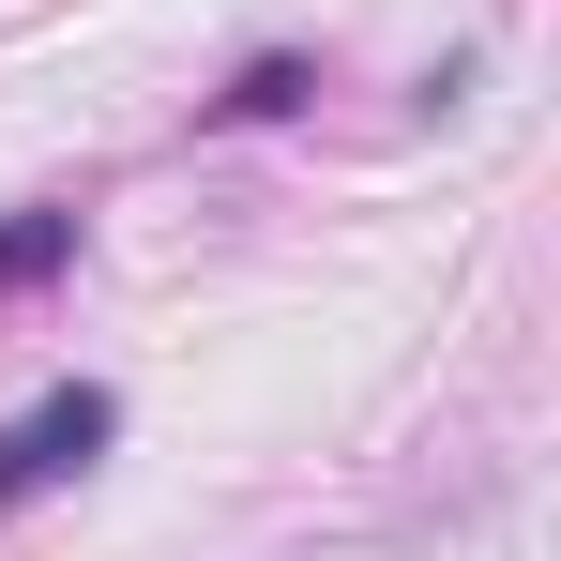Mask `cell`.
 <instances>
[{
	"label": "cell",
	"mask_w": 561,
	"mask_h": 561,
	"mask_svg": "<svg viewBox=\"0 0 561 561\" xmlns=\"http://www.w3.org/2000/svg\"><path fill=\"white\" fill-rule=\"evenodd\" d=\"M122 440V410H106V379H61V394H31L15 425H0V516L15 501H46V485H77V470Z\"/></svg>",
	"instance_id": "cell-1"
},
{
	"label": "cell",
	"mask_w": 561,
	"mask_h": 561,
	"mask_svg": "<svg viewBox=\"0 0 561 561\" xmlns=\"http://www.w3.org/2000/svg\"><path fill=\"white\" fill-rule=\"evenodd\" d=\"M274 106H304V61H259V77L228 92V122H274Z\"/></svg>",
	"instance_id": "cell-3"
},
{
	"label": "cell",
	"mask_w": 561,
	"mask_h": 561,
	"mask_svg": "<svg viewBox=\"0 0 561 561\" xmlns=\"http://www.w3.org/2000/svg\"><path fill=\"white\" fill-rule=\"evenodd\" d=\"M77 259V213H0V288H46Z\"/></svg>",
	"instance_id": "cell-2"
}]
</instances>
